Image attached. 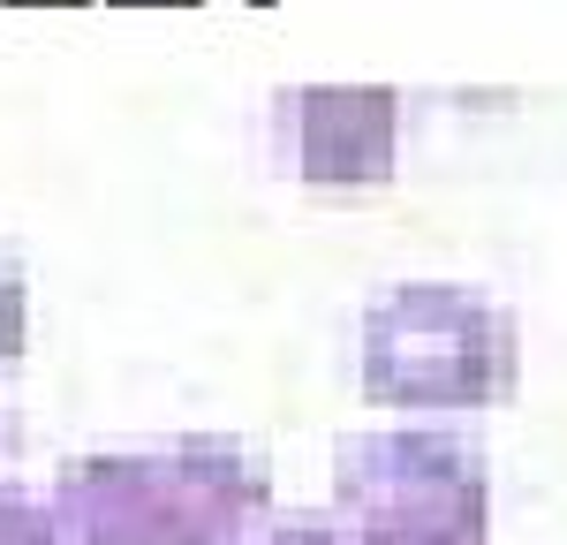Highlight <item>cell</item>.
<instances>
[{"mask_svg": "<svg viewBox=\"0 0 567 545\" xmlns=\"http://www.w3.org/2000/svg\"><path fill=\"white\" fill-rule=\"evenodd\" d=\"M0 545H53V515L23 493H0Z\"/></svg>", "mask_w": 567, "mask_h": 545, "instance_id": "52a82bcc", "label": "cell"}, {"mask_svg": "<svg viewBox=\"0 0 567 545\" xmlns=\"http://www.w3.org/2000/svg\"><path fill=\"white\" fill-rule=\"evenodd\" d=\"M280 130L296 152V175L318 189H363L393 175V130H401V99L371 84L349 91H288Z\"/></svg>", "mask_w": 567, "mask_h": 545, "instance_id": "277c9868", "label": "cell"}, {"mask_svg": "<svg viewBox=\"0 0 567 545\" xmlns=\"http://www.w3.org/2000/svg\"><path fill=\"white\" fill-rule=\"evenodd\" d=\"M333 545H492V531H446V523H326Z\"/></svg>", "mask_w": 567, "mask_h": 545, "instance_id": "5b68a950", "label": "cell"}, {"mask_svg": "<svg viewBox=\"0 0 567 545\" xmlns=\"http://www.w3.org/2000/svg\"><path fill=\"white\" fill-rule=\"evenodd\" d=\"M326 523H446L492 531V485L470 440L401 424V432H349L333 462V515Z\"/></svg>", "mask_w": 567, "mask_h": 545, "instance_id": "3957f363", "label": "cell"}, {"mask_svg": "<svg viewBox=\"0 0 567 545\" xmlns=\"http://www.w3.org/2000/svg\"><path fill=\"white\" fill-rule=\"evenodd\" d=\"M23 333H31V288H23V266L0 250V363L23 357Z\"/></svg>", "mask_w": 567, "mask_h": 545, "instance_id": "8992f818", "label": "cell"}, {"mask_svg": "<svg viewBox=\"0 0 567 545\" xmlns=\"http://www.w3.org/2000/svg\"><path fill=\"white\" fill-rule=\"evenodd\" d=\"M272 485L243 440L76 454L53 477V545H250Z\"/></svg>", "mask_w": 567, "mask_h": 545, "instance_id": "6da1fadb", "label": "cell"}, {"mask_svg": "<svg viewBox=\"0 0 567 545\" xmlns=\"http://www.w3.org/2000/svg\"><path fill=\"white\" fill-rule=\"evenodd\" d=\"M523 379L515 311L462 280H401L363 311V394L393 409H484Z\"/></svg>", "mask_w": 567, "mask_h": 545, "instance_id": "7a4b0ae2", "label": "cell"}, {"mask_svg": "<svg viewBox=\"0 0 567 545\" xmlns=\"http://www.w3.org/2000/svg\"><path fill=\"white\" fill-rule=\"evenodd\" d=\"M250 545H333V531H326V523H272V531H258Z\"/></svg>", "mask_w": 567, "mask_h": 545, "instance_id": "ba28073f", "label": "cell"}]
</instances>
